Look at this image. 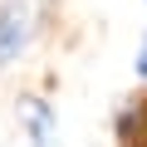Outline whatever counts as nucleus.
<instances>
[{
  "instance_id": "f257e3e1",
  "label": "nucleus",
  "mask_w": 147,
  "mask_h": 147,
  "mask_svg": "<svg viewBox=\"0 0 147 147\" xmlns=\"http://www.w3.org/2000/svg\"><path fill=\"white\" fill-rule=\"evenodd\" d=\"M39 34V5L34 0H0V69L15 64Z\"/></svg>"
},
{
  "instance_id": "f03ea898",
  "label": "nucleus",
  "mask_w": 147,
  "mask_h": 147,
  "mask_svg": "<svg viewBox=\"0 0 147 147\" xmlns=\"http://www.w3.org/2000/svg\"><path fill=\"white\" fill-rule=\"evenodd\" d=\"M20 127L30 132L34 147H54V113L44 98H30V93L20 98Z\"/></svg>"
},
{
  "instance_id": "7ed1b4c3",
  "label": "nucleus",
  "mask_w": 147,
  "mask_h": 147,
  "mask_svg": "<svg viewBox=\"0 0 147 147\" xmlns=\"http://www.w3.org/2000/svg\"><path fill=\"white\" fill-rule=\"evenodd\" d=\"M132 69H137V79H147V34H142V49H137V59H132Z\"/></svg>"
}]
</instances>
